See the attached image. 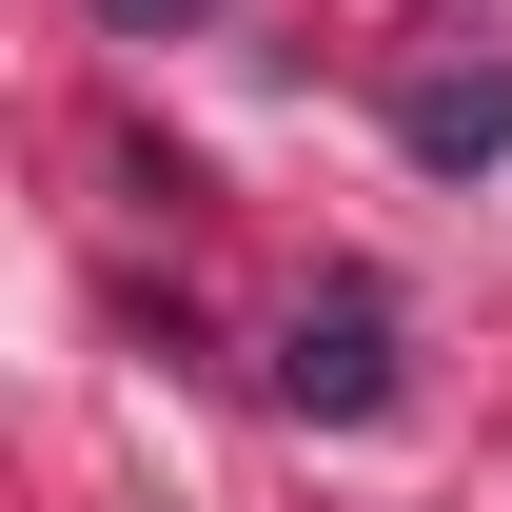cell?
<instances>
[{"instance_id": "6da1fadb", "label": "cell", "mask_w": 512, "mask_h": 512, "mask_svg": "<svg viewBox=\"0 0 512 512\" xmlns=\"http://www.w3.org/2000/svg\"><path fill=\"white\" fill-rule=\"evenodd\" d=\"M276 394H296V414H375V394H394V296L335 276L316 316H296V355H276Z\"/></svg>"}, {"instance_id": "7a4b0ae2", "label": "cell", "mask_w": 512, "mask_h": 512, "mask_svg": "<svg viewBox=\"0 0 512 512\" xmlns=\"http://www.w3.org/2000/svg\"><path fill=\"white\" fill-rule=\"evenodd\" d=\"M394 138H414L434 178H473V158H512V60H493V79H414V99H394Z\"/></svg>"}, {"instance_id": "3957f363", "label": "cell", "mask_w": 512, "mask_h": 512, "mask_svg": "<svg viewBox=\"0 0 512 512\" xmlns=\"http://www.w3.org/2000/svg\"><path fill=\"white\" fill-rule=\"evenodd\" d=\"M99 20H119V40H178V20H197V0H99Z\"/></svg>"}]
</instances>
